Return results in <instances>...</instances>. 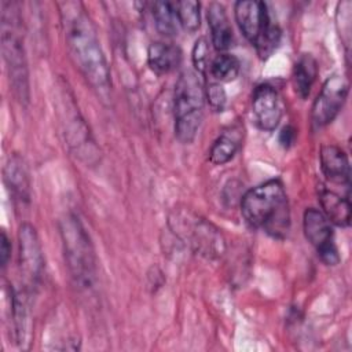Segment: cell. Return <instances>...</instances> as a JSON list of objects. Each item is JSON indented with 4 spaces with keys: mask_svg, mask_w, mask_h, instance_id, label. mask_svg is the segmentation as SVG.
<instances>
[{
    "mask_svg": "<svg viewBox=\"0 0 352 352\" xmlns=\"http://www.w3.org/2000/svg\"><path fill=\"white\" fill-rule=\"evenodd\" d=\"M318 76V63L311 54H302L293 67V81L296 92L301 99H305Z\"/></svg>",
    "mask_w": 352,
    "mask_h": 352,
    "instance_id": "cell-17",
    "label": "cell"
},
{
    "mask_svg": "<svg viewBox=\"0 0 352 352\" xmlns=\"http://www.w3.org/2000/svg\"><path fill=\"white\" fill-rule=\"evenodd\" d=\"M319 202L326 219L338 227H348L351 223V202L348 198H342L334 191L320 188Z\"/></svg>",
    "mask_w": 352,
    "mask_h": 352,
    "instance_id": "cell-16",
    "label": "cell"
},
{
    "mask_svg": "<svg viewBox=\"0 0 352 352\" xmlns=\"http://www.w3.org/2000/svg\"><path fill=\"white\" fill-rule=\"evenodd\" d=\"M349 91V82L344 76L333 74L323 82L311 111L312 124L316 128L330 124L342 109Z\"/></svg>",
    "mask_w": 352,
    "mask_h": 352,
    "instance_id": "cell-7",
    "label": "cell"
},
{
    "mask_svg": "<svg viewBox=\"0 0 352 352\" xmlns=\"http://www.w3.org/2000/svg\"><path fill=\"white\" fill-rule=\"evenodd\" d=\"M337 26L340 30V36L345 47L348 48L351 43V3L349 1H342L338 4Z\"/></svg>",
    "mask_w": 352,
    "mask_h": 352,
    "instance_id": "cell-23",
    "label": "cell"
},
{
    "mask_svg": "<svg viewBox=\"0 0 352 352\" xmlns=\"http://www.w3.org/2000/svg\"><path fill=\"white\" fill-rule=\"evenodd\" d=\"M182 51L177 45L155 41L151 43L147 51L148 66L158 74L170 73L182 63Z\"/></svg>",
    "mask_w": 352,
    "mask_h": 352,
    "instance_id": "cell-15",
    "label": "cell"
},
{
    "mask_svg": "<svg viewBox=\"0 0 352 352\" xmlns=\"http://www.w3.org/2000/svg\"><path fill=\"white\" fill-rule=\"evenodd\" d=\"M60 236L69 272L80 289H91L96 279V258L84 226L74 214L60 221Z\"/></svg>",
    "mask_w": 352,
    "mask_h": 352,
    "instance_id": "cell-4",
    "label": "cell"
},
{
    "mask_svg": "<svg viewBox=\"0 0 352 352\" xmlns=\"http://www.w3.org/2000/svg\"><path fill=\"white\" fill-rule=\"evenodd\" d=\"M234 11L239 30L254 45L271 25L267 6L257 0H241L235 3Z\"/></svg>",
    "mask_w": 352,
    "mask_h": 352,
    "instance_id": "cell-11",
    "label": "cell"
},
{
    "mask_svg": "<svg viewBox=\"0 0 352 352\" xmlns=\"http://www.w3.org/2000/svg\"><path fill=\"white\" fill-rule=\"evenodd\" d=\"M239 148V142L228 133L220 135L210 147L209 151V161L214 165L227 164L234 158Z\"/></svg>",
    "mask_w": 352,
    "mask_h": 352,
    "instance_id": "cell-20",
    "label": "cell"
},
{
    "mask_svg": "<svg viewBox=\"0 0 352 352\" xmlns=\"http://www.w3.org/2000/svg\"><path fill=\"white\" fill-rule=\"evenodd\" d=\"M66 43L78 70L102 100L111 94L110 69L95 26L80 3H62Z\"/></svg>",
    "mask_w": 352,
    "mask_h": 352,
    "instance_id": "cell-1",
    "label": "cell"
},
{
    "mask_svg": "<svg viewBox=\"0 0 352 352\" xmlns=\"http://www.w3.org/2000/svg\"><path fill=\"white\" fill-rule=\"evenodd\" d=\"M239 59L231 54H220L210 63V73L219 81L235 80L239 74Z\"/></svg>",
    "mask_w": 352,
    "mask_h": 352,
    "instance_id": "cell-21",
    "label": "cell"
},
{
    "mask_svg": "<svg viewBox=\"0 0 352 352\" xmlns=\"http://www.w3.org/2000/svg\"><path fill=\"white\" fill-rule=\"evenodd\" d=\"M19 268L28 287H36L44 272V254L36 228L25 223L19 227Z\"/></svg>",
    "mask_w": 352,
    "mask_h": 352,
    "instance_id": "cell-9",
    "label": "cell"
},
{
    "mask_svg": "<svg viewBox=\"0 0 352 352\" xmlns=\"http://www.w3.org/2000/svg\"><path fill=\"white\" fill-rule=\"evenodd\" d=\"M10 253H11V246H10L8 236L4 231H1V238H0V263H1V267L7 265V261L10 258Z\"/></svg>",
    "mask_w": 352,
    "mask_h": 352,
    "instance_id": "cell-26",
    "label": "cell"
},
{
    "mask_svg": "<svg viewBox=\"0 0 352 352\" xmlns=\"http://www.w3.org/2000/svg\"><path fill=\"white\" fill-rule=\"evenodd\" d=\"M206 18L214 48L219 51L230 48L232 43V29L223 4L216 1L210 3L206 11Z\"/></svg>",
    "mask_w": 352,
    "mask_h": 352,
    "instance_id": "cell-14",
    "label": "cell"
},
{
    "mask_svg": "<svg viewBox=\"0 0 352 352\" xmlns=\"http://www.w3.org/2000/svg\"><path fill=\"white\" fill-rule=\"evenodd\" d=\"M169 226L183 242L202 257L219 258L226 250V241L220 230L191 210H175L169 217Z\"/></svg>",
    "mask_w": 352,
    "mask_h": 352,
    "instance_id": "cell-5",
    "label": "cell"
},
{
    "mask_svg": "<svg viewBox=\"0 0 352 352\" xmlns=\"http://www.w3.org/2000/svg\"><path fill=\"white\" fill-rule=\"evenodd\" d=\"M151 14L157 30L168 37L177 34L179 19L175 3L170 1H155L151 6Z\"/></svg>",
    "mask_w": 352,
    "mask_h": 352,
    "instance_id": "cell-19",
    "label": "cell"
},
{
    "mask_svg": "<svg viewBox=\"0 0 352 352\" xmlns=\"http://www.w3.org/2000/svg\"><path fill=\"white\" fill-rule=\"evenodd\" d=\"M11 312L14 320V333L16 344L23 346L29 338L30 329V316L29 305L25 292L11 294Z\"/></svg>",
    "mask_w": 352,
    "mask_h": 352,
    "instance_id": "cell-18",
    "label": "cell"
},
{
    "mask_svg": "<svg viewBox=\"0 0 352 352\" xmlns=\"http://www.w3.org/2000/svg\"><path fill=\"white\" fill-rule=\"evenodd\" d=\"M208 40L205 37H199L194 47H192V65L195 67V72L204 73L208 66V58H209V45Z\"/></svg>",
    "mask_w": 352,
    "mask_h": 352,
    "instance_id": "cell-25",
    "label": "cell"
},
{
    "mask_svg": "<svg viewBox=\"0 0 352 352\" xmlns=\"http://www.w3.org/2000/svg\"><path fill=\"white\" fill-rule=\"evenodd\" d=\"M241 213L250 227L283 236L289 228V205L283 184L272 179L246 191L241 198Z\"/></svg>",
    "mask_w": 352,
    "mask_h": 352,
    "instance_id": "cell-2",
    "label": "cell"
},
{
    "mask_svg": "<svg viewBox=\"0 0 352 352\" xmlns=\"http://www.w3.org/2000/svg\"><path fill=\"white\" fill-rule=\"evenodd\" d=\"M205 99L208 100V103L213 111L220 113L224 110V107L227 104L226 89L219 82H210L205 89Z\"/></svg>",
    "mask_w": 352,
    "mask_h": 352,
    "instance_id": "cell-24",
    "label": "cell"
},
{
    "mask_svg": "<svg viewBox=\"0 0 352 352\" xmlns=\"http://www.w3.org/2000/svg\"><path fill=\"white\" fill-rule=\"evenodd\" d=\"M252 113L261 131H274L282 118L283 107L278 91L270 84H260L252 95Z\"/></svg>",
    "mask_w": 352,
    "mask_h": 352,
    "instance_id": "cell-10",
    "label": "cell"
},
{
    "mask_svg": "<svg viewBox=\"0 0 352 352\" xmlns=\"http://www.w3.org/2000/svg\"><path fill=\"white\" fill-rule=\"evenodd\" d=\"M11 11V8H10ZM3 6L1 51L14 94L21 102L29 100V73L22 37L16 28V18Z\"/></svg>",
    "mask_w": 352,
    "mask_h": 352,
    "instance_id": "cell-6",
    "label": "cell"
},
{
    "mask_svg": "<svg viewBox=\"0 0 352 352\" xmlns=\"http://www.w3.org/2000/svg\"><path fill=\"white\" fill-rule=\"evenodd\" d=\"M4 182L12 195V199L25 205L30 201V183L23 160L18 154H12L4 166Z\"/></svg>",
    "mask_w": 352,
    "mask_h": 352,
    "instance_id": "cell-12",
    "label": "cell"
},
{
    "mask_svg": "<svg viewBox=\"0 0 352 352\" xmlns=\"http://www.w3.org/2000/svg\"><path fill=\"white\" fill-rule=\"evenodd\" d=\"M304 235L307 241L316 249L320 260L327 265L340 263V254L333 238L331 223L326 216L314 208H308L302 217Z\"/></svg>",
    "mask_w": 352,
    "mask_h": 352,
    "instance_id": "cell-8",
    "label": "cell"
},
{
    "mask_svg": "<svg viewBox=\"0 0 352 352\" xmlns=\"http://www.w3.org/2000/svg\"><path fill=\"white\" fill-rule=\"evenodd\" d=\"M205 88L199 74L194 70L180 73L173 94L175 135L179 142H194L204 118Z\"/></svg>",
    "mask_w": 352,
    "mask_h": 352,
    "instance_id": "cell-3",
    "label": "cell"
},
{
    "mask_svg": "<svg viewBox=\"0 0 352 352\" xmlns=\"http://www.w3.org/2000/svg\"><path fill=\"white\" fill-rule=\"evenodd\" d=\"M175 6L180 26L190 33L197 32L201 25L199 3L194 0H182L175 3Z\"/></svg>",
    "mask_w": 352,
    "mask_h": 352,
    "instance_id": "cell-22",
    "label": "cell"
},
{
    "mask_svg": "<svg viewBox=\"0 0 352 352\" xmlns=\"http://www.w3.org/2000/svg\"><path fill=\"white\" fill-rule=\"evenodd\" d=\"M296 139V129L290 125L285 126L282 131H280V135H279V142L283 147H289L293 144Z\"/></svg>",
    "mask_w": 352,
    "mask_h": 352,
    "instance_id": "cell-27",
    "label": "cell"
},
{
    "mask_svg": "<svg viewBox=\"0 0 352 352\" xmlns=\"http://www.w3.org/2000/svg\"><path fill=\"white\" fill-rule=\"evenodd\" d=\"M319 157L322 172L330 182L349 184V161L344 150L334 144H324Z\"/></svg>",
    "mask_w": 352,
    "mask_h": 352,
    "instance_id": "cell-13",
    "label": "cell"
}]
</instances>
